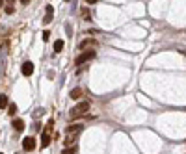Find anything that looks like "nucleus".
Segmentation results:
<instances>
[{
  "label": "nucleus",
  "mask_w": 186,
  "mask_h": 154,
  "mask_svg": "<svg viewBox=\"0 0 186 154\" xmlns=\"http://www.w3.org/2000/svg\"><path fill=\"white\" fill-rule=\"evenodd\" d=\"M89 112V102L87 100H84V102H78L73 109H71V113H69V119L71 121H75V119H78V117H82V115H86Z\"/></svg>",
  "instance_id": "f257e3e1"
},
{
  "label": "nucleus",
  "mask_w": 186,
  "mask_h": 154,
  "mask_svg": "<svg viewBox=\"0 0 186 154\" xmlns=\"http://www.w3.org/2000/svg\"><path fill=\"white\" fill-rule=\"evenodd\" d=\"M93 58H95V48H91V50H86V52L78 54L76 59H75V63H76V65H84V63H87V61L93 59Z\"/></svg>",
  "instance_id": "f03ea898"
},
{
  "label": "nucleus",
  "mask_w": 186,
  "mask_h": 154,
  "mask_svg": "<svg viewBox=\"0 0 186 154\" xmlns=\"http://www.w3.org/2000/svg\"><path fill=\"white\" fill-rule=\"evenodd\" d=\"M35 147H37V143H35V138L28 136V138H24V139H22V149H24L26 152H32Z\"/></svg>",
  "instance_id": "7ed1b4c3"
},
{
  "label": "nucleus",
  "mask_w": 186,
  "mask_h": 154,
  "mask_svg": "<svg viewBox=\"0 0 186 154\" xmlns=\"http://www.w3.org/2000/svg\"><path fill=\"white\" fill-rule=\"evenodd\" d=\"M82 128H84V124L76 123V124H69L65 132H67V136H78L80 132H82Z\"/></svg>",
  "instance_id": "20e7f679"
},
{
  "label": "nucleus",
  "mask_w": 186,
  "mask_h": 154,
  "mask_svg": "<svg viewBox=\"0 0 186 154\" xmlns=\"http://www.w3.org/2000/svg\"><path fill=\"white\" fill-rule=\"evenodd\" d=\"M52 15H54V8L49 4L45 6V17H43V24H50L52 23Z\"/></svg>",
  "instance_id": "39448f33"
},
{
  "label": "nucleus",
  "mask_w": 186,
  "mask_h": 154,
  "mask_svg": "<svg viewBox=\"0 0 186 154\" xmlns=\"http://www.w3.org/2000/svg\"><path fill=\"white\" fill-rule=\"evenodd\" d=\"M95 48L97 47V41L95 39H84V41H80V45H78V48L80 50H84V48Z\"/></svg>",
  "instance_id": "423d86ee"
},
{
  "label": "nucleus",
  "mask_w": 186,
  "mask_h": 154,
  "mask_svg": "<svg viewBox=\"0 0 186 154\" xmlns=\"http://www.w3.org/2000/svg\"><path fill=\"white\" fill-rule=\"evenodd\" d=\"M20 71H22V74H24V76H32V73H34V63H32V61H24Z\"/></svg>",
  "instance_id": "0eeeda50"
},
{
  "label": "nucleus",
  "mask_w": 186,
  "mask_h": 154,
  "mask_svg": "<svg viewBox=\"0 0 186 154\" xmlns=\"http://www.w3.org/2000/svg\"><path fill=\"white\" fill-rule=\"evenodd\" d=\"M11 126H13L15 132H22V130H24V121H22V119H13Z\"/></svg>",
  "instance_id": "6e6552de"
},
{
  "label": "nucleus",
  "mask_w": 186,
  "mask_h": 154,
  "mask_svg": "<svg viewBox=\"0 0 186 154\" xmlns=\"http://www.w3.org/2000/svg\"><path fill=\"white\" fill-rule=\"evenodd\" d=\"M49 145H50V134H49V132H43V134H41V149L49 147Z\"/></svg>",
  "instance_id": "1a4fd4ad"
},
{
  "label": "nucleus",
  "mask_w": 186,
  "mask_h": 154,
  "mask_svg": "<svg viewBox=\"0 0 186 154\" xmlns=\"http://www.w3.org/2000/svg\"><path fill=\"white\" fill-rule=\"evenodd\" d=\"M69 97H71L73 100H78L82 97V89L80 87H75V89H71V93H69Z\"/></svg>",
  "instance_id": "9d476101"
},
{
  "label": "nucleus",
  "mask_w": 186,
  "mask_h": 154,
  "mask_svg": "<svg viewBox=\"0 0 186 154\" xmlns=\"http://www.w3.org/2000/svg\"><path fill=\"white\" fill-rule=\"evenodd\" d=\"M8 104H9L8 95H0V109H6V108H8Z\"/></svg>",
  "instance_id": "9b49d317"
},
{
  "label": "nucleus",
  "mask_w": 186,
  "mask_h": 154,
  "mask_svg": "<svg viewBox=\"0 0 186 154\" xmlns=\"http://www.w3.org/2000/svg\"><path fill=\"white\" fill-rule=\"evenodd\" d=\"M61 50H63V41H61V39H58V41L54 43V52L58 54V52H61Z\"/></svg>",
  "instance_id": "f8f14e48"
},
{
  "label": "nucleus",
  "mask_w": 186,
  "mask_h": 154,
  "mask_svg": "<svg viewBox=\"0 0 186 154\" xmlns=\"http://www.w3.org/2000/svg\"><path fill=\"white\" fill-rule=\"evenodd\" d=\"M8 113H9V117L17 113V104H8Z\"/></svg>",
  "instance_id": "ddd939ff"
},
{
  "label": "nucleus",
  "mask_w": 186,
  "mask_h": 154,
  "mask_svg": "<svg viewBox=\"0 0 186 154\" xmlns=\"http://www.w3.org/2000/svg\"><path fill=\"white\" fill-rule=\"evenodd\" d=\"M75 139H76V136H67V138H65V141H63V143H65V145H67V147H71V145H73V143H75Z\"/></svg>",
  "instance_id": "4468645a"
},
{
  "label": "nucleus",
  "mask_w": 186,
  "mask_h": 154,
  "mask_svg": "<svg viewBox=\"0 0 186 154\" xmlns=\"http://www.w3.org/2000/svg\"><path fill=\"white\" fill-rule=\"evenodd\" d=\"M75 152H76V149H75V147H67V149H63V150H61V154H75Z\"/></svg>",
  "instance_id": "2eb2a0df"
},
{
  "label": "nucleus",
  "mask_w": 186,
  "mask_h": 154,
  "mask_svg": "<svg viewBox=\"0 0 186 154\" xmlns=\"http://www.w3.org/2000/svg\"><path fill=\"white\" fill-rule=\"evenodd\" d=\"M4 11H6V13H8V15H11V13H15V8H13V6H11V4H8V6H6V8H4Z\"/></svg>",
  "instance_id": "dca6fc26"
},
{
  "label": "nucleus",
  "mask_w": 186,
  "mask_h": 154,
  "mask_svg": "<svg viewBox=\"0 0 186 154\" xmlns=\"http://www.w3.org/2000/svg\"><path fill=\"white\" fill-rule=\"evenodd\" d=\"M49 37H50V32L45 30V32H43V41H49Z\"/></svg>",
  "instance_id": "f3484780"
},
{
  "label": "nucleus",
  "mask_w": 186,
  "mask_h": 154,
  "mask_svg": "<svg viewBox=\"0 0 186 154\" xmlns=\"http://www.w3.org/2000/svg\"><path fill=\"white\" fill-rule=\"evenodd\" d=\"M82 15H84L86 19H89V9H87V8H84V9H82Z\"/></svg>",
  "instance_id": "a211bd4d"
},
{
  "label": "nucleus",
  "mask_w": 186,
  "mask_h": 154,
  "mask_svg": "<svg viewBox=\"0 0 186 154\" xmlns=\"http://www.w3.org/2000/svg\"><path fill=\"white\" fill-rule=\"evenodd\" d=\"M99 0H86V4H97Z\"/></svg>",
  "instance_id": "6ab92c4d"
},
{
  "label": "nucleus",
  "mask_w": 186,
  "mask_h": 154,
  "mask_svg": "<svg viewBox=\"0 0 186 154\" xmlns=\"http://www.w3.org/2000/svg\"><path fill=\"white\" fill-rule=\"evenodd\" d=\"M20 4H24V6H28V4H30V0H20Z\"/></svg>",
  "instance_id": "aec40b11"
},
{
  "label": "nucleus",
  "mask_w": 186,
  "mask_h": 154,
  "mask_svg": "<svg viewBox=\"0 0 186 154\" xmlns=\"http://www.w3.org/2000/svg\"><path fill=\"white\" fill-rule=\"evenodd\" d=\"M13 2H15V0H8V4H11V6H13Z\"/></svg>",
  "instance_id": "412c9836"
},
{
  "label": "nucleus",
  "mask_w": 186,
  "mask_h": 154,
  "mask_svg": "<svg viewBox=\"0 0 186 154\" xmlns=\"http://www.w3.org/2000/svg\"><path fill=\"white\" fill-rule=\"evenodd\" d=\"M4 6V0H0V8H2Z\"/></svg>",
  "instance_id": "4be33fe9"
},
{
  "label": "nucleus",
  "mask_w": 186,
  "mask_h": 154,
  "mask_svg": "<svg viewBox=\"0 0 186 154\" xmlns=\"http://www.w3.org/2000/svg\"><path fill=\"white\" fill-rule=\"evenodd\" d=\"M65 2H69V0H65Z\"/></svg>",
  "instance_id": "5701e85b"
},
{
  "label": "nucleus",
  "mask_w": 186,
  "mask_h": 154,
  "mask_svg": "<svg viewBox=\"0 0 186 154\" xmlns=\"http://www.w3.org/2000/svg\"><path fill=\"white\" fill-rule=\"evenodd\" d=\"M0 154H2V152H0Z\"/></svg>",
  "instance_id": "b1692460"
}]
</instances>
